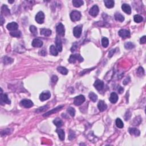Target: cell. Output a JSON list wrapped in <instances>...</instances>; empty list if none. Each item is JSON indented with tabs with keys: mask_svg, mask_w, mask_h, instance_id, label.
Here are the masks:
<instances>
[{
	"mask_svg": "<svg viewBox=\"0 0 146 146\" xmlns=\"http://www.w3.org/2000/svg\"><path fill=\"white\" fill-rule=\"evenodd\" d=\"M77 61H78L79 62H82L83 61V58L81 57L80 54H73L71 55L68 59V62L71 64H74Z\"/></svg>",
	"mask_w": 146,
	"mask_h": 146,
	"instance_id": "obj_1",
	"label": "cell"
},
{
	"mask_svg": "<svg viewBox=\"0 0 146 146\" xmlns=\"http://www.w3.org/2000/svg\"><path fill=\"white\" fill-rule=\"evenodd\" d=\"M81 13L78 11L74 10L70 14V18H71V21L73 22L78 21L81 19Z\"/></svg>",
	"mask_w": 146,
	"mask_h": 146,
	"instance_id": "obj_2",
	"label": "cell"
},
{
	"mask_svg": "<svg viewBox=\"0 0 146 146\" xmlns=\"http://www.w3.org/2000/svg\"><path fill=\"white\" fill-rule=\"evenodd\" d=\"M85 98L83 95H80L74 98V104L75 106H81L85 102Z\"/></svg>",
	"mask_w": 146,
	"mask_h": 146,
	"instance_id": "obj_3",
	"label": "cell"
},
{
	"mask_svg": "<svg viewBox=\"0 0 146 146\" xmlns=\"http://www.w3.org/2000/svg\"><path fill=\"white\" fill-rule=\"evenodd\" d=\"M56 31H57V33L58 36H64V32H65L64 25L61 23H59L56 27Z\"/></svg>",
	"mask_w": 146,
	"mask_h": 146,
	"instance_id": "obj_4",
	"label": "cell"
},
{
	"mask_svg": "<svg viewBox=\"0 0 146 146\" xmlns=\"http://www.w3.org/2000/svg\"><path fill=\"white\" fill-rule=\"evenodd\" d=\"M82 25H79L75 26L74 28V30H73V33H74V36H75L76 38H79L81 36V34H82Z\"/></svg>",
	"mask_w": 146,
	"mask_h": 146,
	"instance_id": "obj_5",
	"label": "cell"
},
{
	"mask_svg": "<svg viewBox=\"0 0 146 146\" xmlns=\"http://www.w3.org/2000/svg\"><path fill=\"white\" fill-rule=\"evenodd\" d=\"M119 36L123 39H126L127 38L130 37V31L126 29H121L118 32Z\"/></svg>",
	"mask_w": 146,
	"mask_h": 146,
	"instance_id": "obj_6",
	"label": "cell"
},
{
	"mask_svg": "<svg viewBox=\"0 0 146 146\" xmlns=\"http://www.w3.org/2000/svg\"><path fill=\"white\" fill-rule=\"evenodd\" d=\"M45 19V15L42 12H39L36 15V21L39 24L43 23Z\"/></svg>",
	"mask_w": 146,
	"mask_h": 146,
	"instance_id": "obj_7",
	"label": "cell"
},
{
	"mask_svg": "<svg viewBox=\"0 0 146 146\" xmlns=\"http://www.w3.org/2000/svg\"><path fill=\"white\" fill-rule=\"evenodd\" d=\"M20 105L25 108H30L33 106V103L30 99H23L20 102Z\"/></svg>",
	"mask_w": 146,
	"mask_h": 146,
	"instance_id": "obj_8",
	"label": "cell"
},
{
	"mask_svg": "<svg viewBox=\"0 0 146 146\" xmlns=\"http://www.w3.org/2000/svg\"><path fill=\"white\" fill-rule=\"evenodd\" d=\"M50 96H51V94H50V92H49V91H43V92H42L40 96V99L43 102V101L49 99V98H50Z\"/></svg>",
	"mask_w": 146,
	"mask_h": 146,
	"instance_id": "obj_9",
	"label": "cell"
},
{
	"mask_svg": "<svg viewBox=\"0 0 146 146\" xmlns=\"http://www.w3.org/2000/svg\"><path fill=\"white\" fill-rule=\"evenodd\" d=\"M94 86L95 88H96L98 91H100L103 88L104 83L102 81L98 79L95 82Z\"/></svg>",
	"mask_w": 146,
	"mask_h": 146,
	"instance_id": "obj_10",
	"label": "cell"
},
{
	"mask_svg": "<svg viewBox=\"0 0 146 146\" xmlns=\"http://www.w3.org/2000/svg\"><path fill=\"white\" fill-rule=\"evenodd\" d=\"M6 27L8 30L13 32V31H15L17 30L18 27V25L16 22H10V23H8V24L7 25Z\"/></svg>",
	"mask_w": 146,
	"mask_h": 146,
	"instance_id": "obj_11",
	"label": "cell"
},
{
	"mask_svg": "<svg viewBox=\"0 0 146 146\" xmlns=\"http://www.w3.org/2000/svg\"><path fill=\"white\" fill-rule=\"evenodd\" d=\"M99 13V8L97 5H94L89 11V14L92 17L97 16Z\"/></svg>",
	"mask_w": 146,
	"mask_h": 146,
	"instance_id": "obj_12",
	"label": "cell"
},
{
	"mask_svg": "<svg viewBox=\"0 0 146 146\" xmlns=\"http://www.w3.org/2000/svg\"><path fill=\"white\" fill-rule=\"evenodd\" d=\"M55 44L56 47H57V50L58 52H61L62 50V41L61 38L59 36H57L55 38Z\"/></svg>",
	"mask_w": 146,
	"mask_h": 146,
	"instance_id": "obj_13",
	"label": "cell"
},
{
	"mask_svg": "<svg viewBox=\"0 0 146 146\" xmlns=\"http://www.w3.org/2000/svg\"><path fill=\"white\" fill-rule=\"evenodd\" d=\"M1 102H4V103H6L8 104V105H10L11 103L10 100V99L8 98V95L5 94H2V90L1 88Z\"/></svg>",
	"mask_w": 146,
	"mask_h": 146,
	"instance_id": "obj_14",
	"label": "cell"
},
{
	"mask_svg": "<svg viewBox=\"0 0 146 146\" xmlns=\"http://www.w3.org/2000/svg\"><path fill=\"white\" fill-rule=\"evenodd\" d=\"M98 109H99L100 111L103 112V111H104L106 110L107 109V106L106 103H105V102H104L103 100H101L99 101V102H98Z\"/></svg>",
	"mask_w": 146,
	"mask_h": 146,
	"instance_id": "obj_15",
	"label": "cell"
},
{
	"mask_svg": "<svg viewBox=\"0 0 146 146\" xmlns=\"http://www.w3.org/2000/svg\"><path fill=\"white\" fill-rule=\"evenodd\" d=\"M43 45V42L40 39L35 38L32 42V46L34 47H41Z\"/></svg>",
	"mask_w": 146,
	"mask_h": 146,
	"instance_id": "obj_16",
	"label": "cell"
},
{
	"mask_svg": "<svg viewBox=\"0 0 146 146\" xmlns=\"http://www.w3.org/2000/svg\"><path fill=\"white\" fill-rule=\"evenodd\" d=\"M63 107H64V106H63V105L62 106H59L55 108V109L51 110V111H49L47 112V113H46L45 114L43 115V116H47L50 115H51L52 114L57 113V112L61 110Z\"/></svg>",
	"mask_w": 146,
	"mask_h": 146,
	"instance_id": "obj_17",
	"label": "cell"
},
{
	"mask_svg": "<svg viewBox=\"0 0 146 146\" xmlns=\"http://www.w3.org/2000/svg\"><path fill=\"white\" fill-rule=\"evenodd\" d=\"M122 10L123 12L128 14H130L131 13V8L129 5L127 4H124L122 5Z\"/></svg>",
	"mask_w": 146,
	"mask_h": 146,
	"instance_id": "obj_18",
	"label": "cell"
},
{
	"mask_svg": "<svg viewBox=\"0 0 146 146\" xmlns=\"http://www.w3.org/2000/svg\"><path fill=\"white\" fill-rule=\"evenodd\" d=\"M10 14V10L8 9V6L6 5H4L1 8V14L2 15H6L8 16Z\"/></svg>",
	"mask_w": 146,
	"mask_h": 146,
	"instance_id": "obj_19",
	"label": "cell"
},
{
	"mask_svg": "<svg viewBox=\"0 0 146 146\" xmlns=\"http://www.w3.org/2000/svg\"><path fill=\"white\" fill-rule=\"evenodd\" d=\"M118 100V96L117 94L115 92H112L110 96V101L112 103H116Z\"/></svg>",
	"mask_w": 146,
	"mask_h": 146,
	"instance_id": "obj_20",
	"label": "cell"
},
{
	"mask_svg": "<svg viewBox=\"0 0 146 146\" xmlns=\"http://www.w3.org/2000/svg\"><path fill=\"white\" fill-rule=\"evenodd\" d=\"M40 33L45 36H49L51 34V30L48 29H41L40 30Z\"/></svg>",
	"mask_w": 146,
	"mask_h": 146,
	"instance_id": "obj_21",
	"label": "cell"
},
{
	"mask_svg": "<svg viewBox=\"0 0 146 146\" xmlns=\"http://www.w3.org/2000/svg\"><path fill=\"white\" fill-rule=\"evenodd\" d=\"M129 132L131 135H134L135 136H139L140 134V132L138 129L136 128H130L128 130Z\"/></svg>",
	"mask_w": 146,
	"mask_h": 146,
	"instance_id": "obj_22",
	"label": "cell"
},
{
	"mask_svg": "<svg viewBox=\"0 0 146 146\" xmlns=\"http://www.w3.org/2000/svg\"><path fill=\"white\" fill-rule=\"evenodd\" d=\"M56 132L58 134L59 137L61 140H64V137H65V134H64V131L63 130L60 128H57L56 130Z\"/></svg>",
	"mask_w": 146,
	"mask_h": 146,
	"instance_id": "obj_23",
	"label": "cell"
},
{
	"mask_svg": "<svg viewBox=\"0 0 146 146\" xmlns=\"http://www.w3.org/2000/svg\"><path fill=\"white\" fill-rule=\"evenodd\" d=\"M104 3L107 8H113L115 5V2L113 0H105L104 1Z\"/></svg>",
	"mask_w": 146,
	"mask_h": 146,
	"instance_id": "obj_24",
	"label": "cell"
},
{
	"mask_svg": "<svg viewBox=\"0 0 146 146\" xmlns=\"http://www.w3.org/2000/svg\"><path fill=\"white\" fill-rule=\"evenodd\" d=\"M2 62L5 64H12L14 62V59L10 57H8L5 56L2 58Z\"/></svg>",
	"mask_w": 146,
	"mask_h": 146,
	"instance_id": "obj_25",
	"label": "cell"
},
{
	"mask_svg": "<svg viewBox=\"0 0 146 146\" xmlns=\"http://www.w3.org/2000/svg\"><path fill=\"white\" fill-rule=\"evenodd\" d=\"M115 19H116V21L119 22H123L124 20V17L123 15L121 14L120 13H116L115 14Z\"/></svg>",
	"mask_w": 146,
	"mask_h": 146,
	"instance_id": "obj_26",
	"label": "cell"
},
{
	"mask_svg": "<svg viewBox=\"0 0 146 146\" xmlns=\"http://www.w3.org/2000/svg\"><path fill=\"white\" fill-rule=\"evenodd\" d=\"M53 123H54L57 127H61L63 126V124H64V122H63L62 120L61 119L58 118L55 119L54 120H53Z\"/></svg>",
	"mask_w": 146,
	"mask_h": 146,
	"instance_id": "obj_27",
	"label": "cell"
},
{
	"mask_svg": "<svg viewBox=\"0 0 146 146\" xmlns=\"http://www.w3.org/2000/svg\"><path fill=\"white\" fill-rule=\"evenodd\" d=\"M50 53L53 55L57 56L58 54V51L57 47H55L54 45H51L50 47Z\"/></svg>",
	"mask_w": 146,
	"mask_h": 146,
	"instance_id": "obj_28",
	"label": "cell"
},
{
	"mask_svg": "<svg viewBox=\"0 0 146 146\" xmlns=\"http://www.w3.org/2000/svg\"><path fill=\"white\" fill-rule=\"evenodd\" d=\"M72 2L74 6L76 7V8H79V7L83 5L84 4L83 1H82V0H73Z\"/></svg>",
	"mask_w": 146,
	"mask_h": 146,
	"instance_id": "obj_29",
	"label": "cell"
},
{
	"mask_svg": "<svg viewBox=\"0 0 146 146\" xmlns=\"http://www.w3.org/2000/svg\"><path fill=\"white\" fill-rule=\"evenodd\" d=\"M57 70H58V72H59L62 75H67V73H68V70L65 67L62 66L58 67L57 68Z\"/></svg>",
	"mask_w": 146,
	"mask_h": 146,
	"instance_id": "obj_30",
	"label": "cell"
},
{
	"mask_svg": "<svg viewBox=\"0 0 146 146\" xmlns=\"http://www.w3.org/2000/svg\"><path fill=\"white\" fill-rule=\"evenodd\" d=\"M88 96H89L90 99L93 102H95L98 99L97 95L95 94L94 92H90L89 95H88Z\"/></svg>",
	"mask_w": 146,
	"mask_h": 146,
	"instance_id": "obj_31",
	"label": "cell"
},
{
	"mask_svg": "<svg viewBox=\"0 0 146 146\" xmlns=\"http://www.w3.org/2000/svg\"><path fill=\"white\" fill-rule=\"evenodd\" d=\"M116 125L119 128H122L124 127V124H123V122L120 118H117L116 119Z\"/></svg>",
	"mask_w": 146,
	"mask_h": 146,
	"instance_id": "obj_32",
	"label": "cell"
},
{
	"mask_svg": "<svg viewBox=\"0 0 146 146\" xmlns=\"http://www.w3.org/2000/svg\"><path fill=\"white\" fill-rule=\"evenodd\" d=\"M10 34L13 36H14V37L17 38H19L21 36V33L20 31H13V32H11Z\"/></svg>",
	"mask_w": 146,
	"mask_h": 146,
	"instance_id": "obj_33",
	"label": "cell"
},
{
	"mask_svg": "<svg viewBox=\"0 0 146 146\" xmlns=\"http://www.w3.org/2000/svg\"><path fill=\"white\" fill-rule=\"evenodd\" d=\"M134 21L135 22H137V23H140V22L143 21V18L141 16V15L137 14V15H134Z\"/></svg>",
	"mask_w": 146,
	"mask_h": 146,
	"instance_id": "obj_34",
	"label": "cell"
},
{
	"mask_svg": "<svg viewBox=\"0 0 146 146\" xmlns=\"http://www.w3.org/2000/svg\"><path fill=\"white\" fill-rule=\"evenodd\" d=\"M109 41L108 40V38H107L106 37H104L102 38V45L103 46V47H107V46H109Z\"/></svg>",
	"mask_w": 146,
	"mask_h": 146,
	"instance_id": "obj_35",
	"label": "cell"
},
{
	"mask_svg": "<svg viewBox=\"0 0 146 146\" xmlns=\"http://www.w3.org/2000/svg\"><path fill=\"white\" fill-rule=\"evenodd\" d=\"M124 47L126 49H128V50H130V49H132L133 48L135 47V45L133 43L130 42H126L124 45Z\"/></svg>",
	"mask_w": 146,
	"mask_h": 146,
	"instance_id": "obj_36",
	"label": "cell"
},
{
	"mask_svg": "<svg viewBox=\"0 0 146 146\" xmlns=\"http://www.w3.org/2000/svg\"><path fill=\"white\" fill-rule=\"evenodd\" d=\"M67 113H68L69 114L71 115V116H73V117H74V116H75V109H74L73 107H68V109L67 110Z\"/></svg>",
	"mask_w": 146,
	"mask_h": 146,
	"instance_id": "obj_37",
	"label": "cell"
},
{
	"mask_svg": "<svg viewBox=\"0 0 146 146\" xmlns=\"http://www.w3.org/2000/svg\"><path fill=\"white\" fill-rule=\"evenodd\" d=\"M30 30L32 32V33L34 35V36L37 35V29H36V27L35 26H33V25L30 26Z\"/></svg>",
	"mask_w": 146,
	"mask_h": 146,
	"instance_id": "obj_38",
	"label": "cell"
},
{
	"mask_svg": "<svg viewBox=\"0 0 146 146\" xmlns=\"http://www.w3.org/2000/svg\"><path fill=\"white\" fill-rule=\"evenodd\" d=\"M137 75H139V76H143V75H144V69L141 67H139V68L137 70Z\"/></svg>",
	"mask_w": 146,
	"mask_h": 146,
	"instance_id": "obj_39",
	"label": "cell"
},
{
	"mask_svg": "<svg viewBox=\"0 0 146 146\" xmlns=\"http://www.w3.org/2000/svg\"><path fill=\"white\" fill-rule=\"evenodd\" d=\"M47 109H48V106H46H46H43V107H42L39 108V109L36 111V113H40V112H42V111H45L46 110H47Z\"/></svg>",
	"mask_w": 146,
	"mask_h": 146,
	"instance_id": "obj_40",
	"label": "cell"
},
{
	"mask_svg": "<svg viewBox=\"0 0 146 146\" xmlns=\"http://www.w3.org/2000/svg\"><path fill=\"white\" fill-rule=\"evenodd\" d=\"M75 134H74V132L72 131H70V135L69 137H68V139L71 140L73 139H74V138H75Z\"/></svg>",
	"mask_w": 146,
	"mask_h": 146,
	"instance_id": "obj_41",
	"label": "cell"
},
{
	"mask_svg": "<svg viewBox=\"0 0 146 146\" xmlns=\"http://www.w3.org/2000/svg\"><path fill=\"white\" fill-rule=\"evenodd\" d=\"M146 42V36H143L140 39V43L141 44H144Z\"/></svg>",
	"mask_w": 146,
	"mask_h": 146,
	"instance_id": "obj_42",
	"label": "cell"
},
{
	"mask_svg": "<svg viewBox=\"0 0 146 146\" xmlns=\"http://www.w3.org/2000/svg\"><path fill=\"white\" fill-rule=\"evenodd\" d=\"M115 52V49H112V50H111L109 53V57L111 58L113 56V55L114 54Z\"/></svg>",
	"mask_w": 146,
	"mask_h": 146,
	"instance_id": "obj_43",
	"label": "cell"
},
{
	"mask_svg": "<svg viewBox=\"0 0 146 146\" xmlns=\"http://www.w3.org/2000/svg\"><path fill=\"white\" fill-rule=\"evenodd\" d=\"M39 54H40L41 55L45 56L47 54V52H46V50H45V49H43V50L40 51V52H39Z\"/></svg>",
	"mask_w": 146,
	"mask_h": 146,
	"instance_id": "obj_44",
	"label": "cell"
},
{
	"mask_svg": "<svg viewBox=\"0 0 146 146\" xmlns=\"http://www.w3.org/2000/svg\"><path fill=\"white\" fill-rule=\"evenodd\" d=\"M57 81H58V77L56 76V75H53V76L51 77L52 83H56Z\"/></svg>",
	"mask_w": 146,
	"mask_h": 146,
	"instance_id": "obj_45",
	"label": "cell"
},
{
	"mask_svg": "<svg viewBox=\"0 0 146 146\" xmlns=\"http://www.w3.org/2000/svg\"><path fill=\"white\" fill-rule=\"evenodd\" d=\"M130 78H129V77H127V78H126V79L124 80V81H123V83L124 84V85H127V84L128 83V82H130Z\"/></svg>",
	"mask_w": 146,
	"mask_h": 146,
	"instance_id": "obj_46",
	"label": "cell"
},
{
	"mask_svg": "<svg viewBox=\"0 0 146 146\" xmlns=\"http://www.w3.org/2000/svg\"><path fill=\"white\" fill-rule=\"evenodd\" d=\"M77 45H75V44L73 45V47H71V52L75 51V50H76V49H77Z\"/></svg>",
	"mask_w": 146,
	"mask_h": 146,
	"instance_id": "obj_47",
	"label": "cell"
},
{
	"mask_svg": "<svg viewBox=\"0 0 146 146\" xmlns=\"http://www.w3.org/2000/svg\"><path fill=\"white\" fill-rule=\"evenodd\" d=\"M4 22H5V19H4L3 15H1V25H2Z\"/></svg>",
	"mask_w": 146,
	"mask_h": 146,
	"instance_id": "obj_48",
	"label": "cell"
},
{
	"mask_svg": "<svg viewBox=\"0 0 146 146\" xmlns=\"http://www.w3.org/2000/svg\"><path fill=\"white\" fill-rule=\"evenodd\" d=\"M123 91H124V88H122V87L119 86V88L118 89V92H119V93H120V94L122 93V92H123Z\"/></svg>",
	"mask_w": 146,
	"mask_h": 146,
	"instance_id": "obj_49",
	"label": "cell"
},
{
	"mask_svg": "<svg viewBox=\"0 0 146 146\" xmlns=\"http://www.w3.org/2000/svg\"><path fill=\"white\" fill-rule=\"evenodd\" d=\"M8 2H9V3H11V4H12V3H13V2H14V1H8Z\"/></svg>",
	"mask_w": 146,
	"mask_h": 146,
	"instance_id": "obj_50",
	"label": "cell"
}]
</instances>
